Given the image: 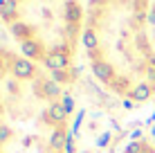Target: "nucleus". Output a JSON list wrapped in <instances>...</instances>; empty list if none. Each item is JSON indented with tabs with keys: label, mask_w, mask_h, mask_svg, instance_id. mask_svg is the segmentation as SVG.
Wrapping results in <instances>:
<instances>
[{
	"label": "nucleus",
	"mask_w": 155,
	"mask_h": 153,
	"mask_svg": "<svg viewBox=\"0 0 155 153\" xmlns=\"http://www.w3.org/2000/svg\"><path fill=\"white\" fill-rule=\"evenodd\" d=\"M153 0H85L81 52L110 97L140 108L155 101Z\"/></svg>",
	"instance_id": "f257e3e1"
},
{
	"label": "nucleus",
	"mask_w": 155,
	"mask_h": 153,
	"mask_svg": "<svg viewBox=\"0 0 155 153\" xmlns=\"http://www.w3.org/2000/svg\"><path fill=\"white\" fill-rule=\"evenodd\" d=\"M72 124L65 83L0 45V153H70Z\"/></svg>",
	"instance_id": "f03ea898"
},
{
	"label": "nucleus",
	"mask_w": 155,
	"mask_h": 153,
	"mask_svg": "<svg viewBox=\"0 0 155 153\" xmlns=\"http://www.w3.org/2000/svg\"><path fill=\"white\" fill-rule=\"evenodd\" d=\"M0 23L27 61L61 83L74 79L85 25L83 0H0Z\"/></svg>",
	"instance_id": "7ed1b4c3"
},
{
	"label": "nucleus",
	"mask_w": 155,
	"mask_h": 153,
	"mask_svg": "<svg viewBox=\"0 0 155 153\" xmlns=\"http://www.w3.org/2000/svg\"><path fill=\"white\" fill-rule=\"evenodd\" d=\"M121 153H155V142L148 138H135L121 149Z\"/></svg>",
	"instance_id": "20e7f679"
},
{
	"label": "nucleus",
	"mask_w": 155,
	"mask_h": 153,
	"mask_svg": "<svg viewBox=\"0 0 155 153\" xmlns=\"http://www.w3.org/2000/svg\"><path fill=\"white\" fill-rule=\"evenodd\" d=\"M151 25H153V36H155V0L151 5Z\"/></svg>",
	"instance_id": "39448f33"
}]
</instances>
